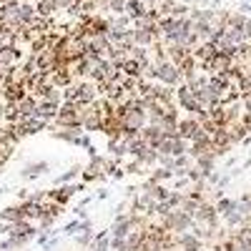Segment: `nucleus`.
<instances>
[{"instance_id":"f257e3e1","label":"nucleus","mask_w":251,"mask_h":251,"mask_svg":"<svg viewBox=\"0 0 251 251\" xmlns=\"http://www.w3.org/2000/svg\"><path fill=\"white\" fill-rule=\"evenodd\" d=\"M86 186H80V183H75V186H68V183H63V188L58 186L55 191H48L46 194V201H53V203H60V206H66L68 203V199L73 196V194H78V191H83Z\"/></svg>"},{"instance_id":"f03ea898","label":"nucleus","mask_w":251,"mask_h":251,"mask_svg":"<svg viewBox=\"0 0 251 251\" xmlns=\"http://www.w3.org/2000/svg\"><path fill=\"white\" fill-rule=\"evenodd\" d=\"M178 103L183 106V111H188V113H194V116H199V113H203L206 108L201 106V103L196 100V96H194V91L188 88V86H181L178 88Z\"/></svg>"},{"instance_id":"7ed1b4c3","label":"nucleus","mask_w":251,"mask_h":251,"mask_svg":"<svg viewBox=\"0 0 251 251\" xmlns=\"http://www.w3.org/2000/svg\"><path fill=\"white\" fill-rule=\"evenodd\" d=\"M48 171V163L46 161H35V163H28L23 171H20V176H23V181H33L38 176H43Z\"/></svg>"},{"instance_id":"20e7f679","label":"nucleus","mask_w":251,"mask_h":251,"mask_svg":"<svg viewBox=\"0 0 251 251\" xmlns=\"http://www.w3.org/2000/svg\"><path fill=\"white\" fill-rule=\"evenodd\" d=\"M23 206H8L0 211V221H5V224H18V221H23Z\"/></svg>"},{"instance_id":"39448f33","label":"nucleus","mask_w":251,"mask_h":251,"mask_svg":"<svg viewBox=\"0 0 251 251\" xmlns=\"http://www.w3.org/2000/svg\"><path fill=\"white\" fill-rule=\"evenodd\" d=\"M126 10H128V18H141V15H146V10H149V8H146L143 3H141V0H126Z\"/></svg>"},{"instance_id":"423d86ee","label":"nucleus","mask_w":251,"mask_h":251,"mask_svg":"<svg viewBox=\"0 0 251 251\" xmlns=\"http://www.w3.org/2000/svg\"><path fill=\"white\" fill-rule=\"evenodd\" d=\"M231 239H234V244H241V246H249L251 249V226H241Z\"/></svg>"},{"instance_id":"0eeeda50","label":"nucleus","mask_w":251,"mask_h":251,"mask_svg":"<svg viewBox=\"0 0 251 251\" xmlns=\"http://www.w3.org/2000/svg\"><path fill=\"white\" fill-rule=\"evenodd\" d=\"M78 171H80V166H73L71 171H66V174H63V176H58V178H55V186H63V183H68V181H73V178L78 176Z\"/></svg>"},{"instance_id":"6e6552de","label":"nucleus","mask_w":251,"mask_h":251,"mask_svg":"<svg viewBox=\"0 0 251 251\" xmlns=\"http://www.w3.org/2000/svg\"><path fill=\"white\" fill-rule=\"evenodd\" d=\"M231 208H236V201H228V199H224V201H219V206H216V214H221V216H226Z\"/></svg>"},{"instance_id":"1a4fd4ad","label":"nucleus","mask_w":251,"mask_h":251,"mask_svg":"<svg viewBox=\"0 0 251 251\" xmlns=\"http://www.w3.org/2000/svg\"><path fill=\"white\" fill-rule=\"evenodd\" d=\"M214 251H234V239H226V241L216 244V246H214Z\"/></svg>"},{"instance_id":"9d476101","label":"nucleus","mask_w":251,"mask_h":251,"mask_svg":"<svg viewBox=\"0 0 251 251\" xmlns=\"http://www.w3.org/2000/svg\"><path fill=\"white\" fill-rule=\"evenodd\" d=\"M80 228V221H71L68 226H63V234H75Z\"/></svg>"}]
</instances>
